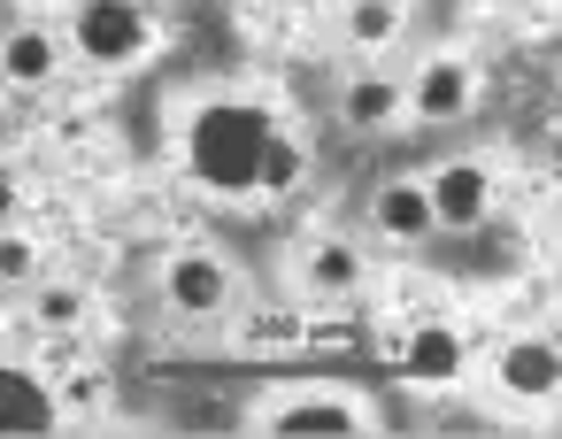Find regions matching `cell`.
Wrapping results in <instances>:
<instances>
[{
	"label": "cell",
	"instance_id": "obj_18",
	"mask_svg": "<svg viewBox=\"0 0 562 439\" xmlns=\"http://www.w3.org/2000/svg\"><path fill=\"white\" fill-rule=\"evenodd\" d=\"M55 401H63V416H70V408H101V401H109V378H101V370H78V378L55 385Z\"/></svg>",
	"mask_w": 562,
	"mask_h": 439
},
{
	"label": "cell",
	"instance_id": "obj_1",
	"mask_svg": "<svg viewBox=\"0 0 562 439\" xmlns=\"http://www.w3.org/2000/svg\"><path fill=\"white\" fill-rule=\"evenodd\" d=\"M278 132V116L262 101H201L186 116V139H178V162L201 193L216 201H239L255 193V162H262V139Z\"/></svg>",
	"mask_w": 562,
	"mask_h": 439
},
{
	"label": "cell",
	"instance_id": "obj_11",
	"mask_svg": "<svg viewBox=\"0 0 562 439\" xmlns=\"http://www.w3.org/2000/svg\"><path fill=\"white\" fill-rule=\"evenodd\" d=\"M55 70H63V40H55V24H24V32L0 40V86L40 93V86H55Z\"/></svg>",
	"mask_w": 562,
	"mask_h": 439
},
{
	"label": "cell",
	"instance_id": "obj_5",
	"mask_svg": "<svg viewBox=\"0 0 562 439\" xmlns=\"http://www.w3.org/2000/svg\"><path fill=\"white\" fill-rule=\"evenodd\" d=\"M493 385H501V401L547 408L554 385H562V354H554V339H547V331H516V339H501V354H493Z\"/></svg>",
	"mask_w": 562,
	"mask_h": 439
},
{
	"label": "cell",
	"instance_id": "obj_17",
	"mask_svg": "<svg viewBox=\"0 0 562 439\" xmlns=\"http://www.w3.org/2000/svg\"><path fill=\"white\" fill-rule=\"evenodd\" d=\"M32 316H40L47 331L86 324V285H40V293H32Z\"/></svg>",
	"mask_w": 562,
	"mask_h": 439
},
{
	"label": "cell",
	"instance_id": "obj_3",
	"mask_svg": "<svg viewBox=\"0 0 562 439\" xmlns=\"http://www.w3.org/2000/svg\"><path fill=\"white\" fill-rule=\"evenodd\" d=\"M255 431H278V439H362L370 416L339 385H293V393H270L255 408Z\"/></svg>",
	"mask_w": 562,
	"mask_h": 439
},
{
	"label": "cell",
	"instance_id": "obj_6",
	"mask_svg": "<svg viewBox=\"0 0 562 439\" xmlns=\"http://www.w3.org/2000/svg\"><path fill=\"white\" fill-rule=\"evenodd\" d=\"M424 201H431V224L439 232H477L493 216V170L485 162H439L424 178Z\"/></svg>",
	"mask_w": 562,
	"mask_h": 439
},
{
	"label": "cell",
	"instance_id": "obj_7",
	"mask_svg": "<svg viewBox=\"0 0 562 439\" xmlns=\"http://www.w3.org/2000/svg\"><path fill=\"white\" fill-rule=\"evenodd\" d=\"M401 93H408V116H416V124H454V116H470V101H477V70L454 63V55H431Z\"/></svg>",
	"mask_w": 562,
	"mask_h": 439
},
{
	"label": "cell",
	"instance_id": "obj_8",
	"mask_svg": "<svg viewBox=\"0 0 562 439\" xmlns=\"http://www.w3.org/2000/svg\"><path fill=\"white\" fill-rule=\"evenodd\" d=\"M393 370H401L408 385H462V370H470V339H462L454 324H416V331L393 347Z\"/></svg>",
	"mask_w": 562,
	"mask_h": 439
},
{
	"label": "cell",
	"instance_id": "obj_2",
	"mask_svg": "<svg viewBox=\"0 0 562 439\" xmlns=\"http://www.w3.org/2000/svg\"><path fill=\"white\" fill-rule=\"evenodd\" d=\"M70 47H78V63H93V70H132V63H147V55H155L147 0H78Z\"/></svg>",
	"mask_w": 562,
	"mask_h": 439
},
{
	"label": "cell",
	"instance_id": "obj_19",
	"mask_svg": "<svg viewBox=\"0 0 562 439\" xmlns=\"http://www.w3.org/2000/svg\"><path fill=\"white\" fill-rule=\"evenodd\" d=\"M0 224H24V185L0 170Z\"/></svg>",
	"mask_w": 562,
	"mask_h": 439
},
{
	"label": "cell",
	"instance_id": "obj_9",
	"mask_svg": "<svg viewBox=\"0 0 562 439\" xmlns=\"http://www.w3.org/2000/svg\"><path fill=\"white\" fill-rule=\"evenodd\" d=\"M370 232L393 239V247H424L439 224H431V201H424V178H385L370 193Z\"/></svg>",
	"mask_w": 562,
	"mask_h": 439
},
{
	"label": "cell",
	"instance_id": "obj_12",
	"mask_svg": "<svg viewBox=\"0 0 562 439\" xmlns=\"http://www.w3.org/2000/svg\"><path fill=\"white\" fill-rule=\"evenodd\" d=\"M339 116H347L355 132H385V124H401V116H408V93H401V78H385V70H362V78H347V93H339Z\"/></svg>",
	"mask_w": 562,
	"mask_h": 439
},
{
	"label": "cell",
	"instance_id": "obj_13",
	"mask_svg": "<svg viewBox=\"0 0 562 439\" xmlns=\"http://www.w3.org/2000/svg\"><path fill=\"white\" fill-rule=\"evenodd\" d=\"M301 285L347 301V293L362 285V247H355V239H316V247L301 255Z\"/></svg>",
	"mask_w": 562,
	"mask_h": 439
},
{
	"label": "cell",
	"instance_id": "obj_14",
	"mask_svg": "<svg viewBox=\"0 0 562 439\" xmlns=\"http://www.w3.org/2000/svg\"><path fill=\"white\" fill-rule=\"evenodd\" d=\"M308 178V155H301V139L278 124L270 139H262V162H255V193H270V201H285L293 185Z\"/></svg>",
	"mask_w": 562,
	"mask_h": 439
},
{
	"label": "cell",
	"instance_id": "obj_10",
	"mask_svg": "<svg viewBox=\"0 0 562 439\" xmlns=\"http://www.w3.org/2000/svg\"><path fill=\"white\" fill-rule=\"evenodd\" d=\"M63 424V401H55V385L40 378V370H24V362H0V431H55Z\"/></svg>",
	"mask_w": 562,
	"mask_h": 439
},
{
	"label": "cell",
	"instance_id": "obj_16",
	"mask_svg": "<svg viewBox=\"0 0 562 439\" xmlns=\"http://www.w3.org/2000/svg\"><path fill=\"white\" fill-rule=\"evenodd\" d=\"M0 285H40V239L24 224H0Z\"/></svg>",
	"mask_w": 562,
	"mask_h": 439
},
{
	"label": "cell",
	"instance_id": "obj_4",
	"mask_svg": "<svg viewBox=\"0 0 562 439\" xmlns=\"http://www.w3.org/2000/svg\"><path fill=\"white\" fill-rule=\"evenodd\" d=\"M162 301L186 316V324H216L232 301H239V270L209 247H186L170 270H162Z\"/></svg>",
	"mask_w": 562,
	"mask_h": 439
},
{
	"label": "cell",
	"instance_id": "obj_15",
	"mask_svg": "<svg viewBox=\"0 0 562 439\" xmlns=\"http://www.w3.org/2000/svg\"><path fill=\"white\" fill-rule=\"evenodd\" d=\"M347 40L355 47H393L401 40V0H347Z\"/></svg>",
	"mask_w": 562,
	"mask_h": 439
}]
</instances>
